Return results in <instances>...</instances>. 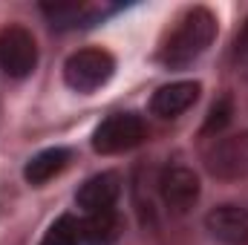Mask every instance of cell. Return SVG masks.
I'll return each mask as SVG.
<instances>
[{
    "label": "cell",
    "instance_id": "12",
    "mask_svg": "<svg viewBox=\"0 0 248 245\" xmlns=\"http://www.w3.org/2000/svg\"><path fill=\"white\" fill-rule=\"evenodd\" d=\"M81 237H84L81 222H78L75 216L63 214V216H58V219L49 225V231L44 234L41 245H78L81 243Z\"/></svg>",
    "mask_w": 248,
    "mask_h": 245
},
{
    "label": "cell",
    "instance_id": "11",
    "mask_svg": "<svg viewBox=\"0 0 248 245\" xmlns=\"http://www.w3.org/2000/svg\"><path fill=\"white\" fill-rule=\"evenodd\" d=\"M81 228H84V237L93 245H104L116 237V231H119V216H116L113 208H110V211H95V214H90L87 222H81Z\"/></svg>",
    "mask_w": 248,
    "mask_h": 245
},
{
    "label": "cell",
    "instance_id": "14",
    "mask_svg": "<svg viewBox=\"0 0 248 245\" xmlns=\"http://www.w3.org/2000/svg\"><path fill=\"white\" fill-rule=\"evenodd\" d=\"M228 122H231V98H228V95H222V98L211 107V113H208L205 133H219Z\"/></svg>",
    "mask_w": 248,
    "mask_h": 245
},
{
    "label": "cell",
    "instance_id": "4",
    "mask_svg": "<svg viewBox=\"0 0 248 245\" xmlns=\"http://www.w3.org/2000/svg\"><path fill=\"white\" fill-rule=\"evenodd\" d=\"M38 63V44L23 26H9L0 32V66L12 78H26Z\"/></svg>",
    "mask_w": 248,
    "mask_h": 245
},
{
    "label": "cell",
    "instance_id": "3",
    "mask_svg": "<svg viewBox=\"0 0 248 245\" xmlns=\"http://www.w3.org/2000/svg\"><path fill=\"white\" fill-rule=\"evenodd\" d=\"M144 122L141 116L136 113H116L110 119L98 124V130L93 133V147L95 153H104V156H113V153H124L136 144H141L144 138Z\"/></svg>",
    "mask_w": 248,
    "mask_h": 245
},
{
    "label": "cell",
    "instance_id": "15",
    "mask_svg": "<svg viewBox=\"0 0 248 245\" xmlns=\"http://www.w3.org/2000/svg\"><path fill=\"white\" fill-rule=\"evenodd\" d=\"M237 58L248 63V20L243 26V32H240V38H237Z\"/></svg>",
    "mask_w": 248,
    "mask_h": 245
},
{
    "label": "cell",
    "instance_id": "2",
    "mask_svg": "<svg viewBox=\"0 0 248 245\" xmlns=\"http://www.w3.org/2000/svg\"><path fill=\"white\" fill-rule=\"evenodd\" d=\"M116 72V61L104 49H81L63 63V81L75 92H93L104 87Z\"/></svg>",
    "mask_w": 248,
    "mask_h": 245
},
{
    "label": "cell",
    "instance_id": "6",
    "mask_svg": "<svg viewBox=\"0 0 248 245\" xmlns=\"http://www.w3.org/2000/svg\"><path fill=\"white\" fill-rule=\"evenodd\" d=\"M159 190H162L165 205L173 214H187L196 205V199H199V179L185 165H170V168L162 170Z\"/></svg>",
    "mask_w": 248,
    "mask_h": 245
},
{
    "label": "cell",
    "instance_id": "8",
    "mask_svg": "<svg viewBox=\"0 0 248 245\" xmlns=\"http://www.w3.org/2000/svg\"><path fill=\"white\" fill-rule=\"evenodd\" d=\"M199 98V84L196 81H176L168 84L162 90H156V95L150 98V110L162 119H176L185 110L193 107V101Z\"/></svg>",
    "mask_w": 248,
    "mask_h": 245
},
{
    "label": "cell",
    "instance_id": "7",
    "mask_svg": "<svg viewBox=\"0 0 248 245\" xmlns=\"http://www.w3.org/2000/svg\"><path fill=\"white\" fill-rule=\"evenodd\" d=\"M208 231L225 245H248V205H219L205 216Z\"/></svg>",
    "mask_w": 248,
    "mask_h": 245
},
{
    "label": "cell",
    "instance_id": "10",
    "mask_svg": "<svg viewBox=\"0 0 248 245\" xmlns=\"http://www.w3.org/2000/svg\"><path fill=\"white\" fill-rule=\"evenodd\" d=\"M69 162V150L63 147H49V150H41L38 156H32L23 168V176L29 184H44L49 182L55 173H61Z\"/></svg>",
    "mask_w": 248,
    "mask_h": 245
},
{
    "label": "cell",
    "instance_id": "5",
    "mask_svg": "<svg viewBox=\"0 0 248 245\" xmlns=\"http://www.w3.org/2000/svg\"><path fill=\"white\" fill-rule=\"evenodd\" d=\"M208 170L217 176V179H240L248 176V130L240 136H231V138H222L217 141L208 156Z\"/></svg>",
    "mask_w": 248,
    "mask_h": 245
},
{
    "label": "cell",
    "instance_id": "1",
    "mask_svg": "<svg viewBox=\"0 0 248 245\" xmlns=\"http://www.w3.org/2000/svg\"><path fill=\"white\" fill-rule=\"evenodd\" d=\"M214 38H217V17L208 9L196 6L179 20V26L173 29V35L162 46L159 58L170 69H182V66L196 61L214 44Z\"/></svg>",
    "mask_w": 248,
    "mask_h": 245
},
{
    "label": "cell",
    "instance_id": "13",
    "mask_svg": "<svg viewBox=\"0 0 248 245\" xmlns=\"http://www.w3.org/2000/svg\"><path fill=\"white\" fill-rule=\"evenodd\" d=\"M81 6L78 3H55V6H44V15L52 20V26H78V20H81Z\"/></svg>",
    "mask_w": 248,
    "mask_h": 245
},
{
    "label": "cell",
    "instance_id": "9",
    "mask_svg": "<svg viewBox=\"0 0 248 245\" xmlns=\"http://www.w3.org/2000/svg\"><path fill=\"white\" fill-rule=\"evenodd\" d=\"M119 190H122V184H119L116 173H98L81 184L75 199L87 214H95V211H110L119 199Z\"/></svg>",
    "mask_w": 248,
    "mask_h": 245
}]
</instances>
